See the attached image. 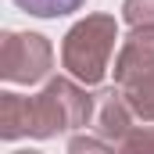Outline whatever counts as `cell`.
<instances>
[{
	"label": "cell",
	"mask_w": 154,
	"mask_h": 154,
	"mask_svg": "<svg viewBox=\"0 0 154 154\" xmlns=\"http://www.w3.org/2000/svg\"><path fill=\"white\" fill-rule=\"evenodd\" d=\"M118 39V22L111 14H86L61 39V65L82 86H97L108 75L111 50Z\"/></svg>",
	"instance_id": "1"
},
{
	"label": "cell",
	"mask_w": 154,
	"mask_h": 154,
	"mask_svg": "<svg viewBox=\"0 0 154 154\" xmlns=\"http://www.w3.org/2000/svg\"><path fill=\"white\" fill-rule=\"evenodd\" d=\"M93 100L86 93V86H79L75 79H47V86L36 97H29V111H32V140H50L57 133H72L82 129L86 122H93Z\"/></svg>",
	"instance_id": "2"
},
{
	"label": "cell",
	"mask_w": 154,
	"mask_h": 154,
	"mask_svg": "<svg viewBox=\"0 0 154 154\" xmlns=\"http://www.w3.org/2000/svg\"><path fill=\"white\" fill-rule=\"evenodd\" d=\"M54 47L39 32H4L0 36V75L7 82L32 86L50 75Z\"/></svg>",
	"instance_id": "3"
},
{
	"label": "cell",
	"mask_w": 154,
	"mask_h": 154,
	"mask_svg": "<svg viewBox=\"0 0 154 154\" xmlns=\"http://www.w3.org/2000/svg\"><path fill=\"white\" fill-rule=\"evenodd\" d=\"M93 97H97L93 100V129H97V136L104 143L115 147V143H122L129 136V129L136 125V115L125 104V93L118 86H108V90H100Z\"/></svg>",
	"instance_id": "4"
},
{
	"label": "cell",
	"mask_w": 154,
	"mask_h": 154,
	"mask_svg": "<svg viewBox=\"0 0 154 154\" xmlns=\"http://www.w3.org/2000/svg\"><path fill=\"white\" fill-rule=\"evenodd\" d=\"M154 72V25H140L122 39L115 57V86H129L140 75Z\"/></svg>",
	"instance_id": "5"
},
{
	"label": "cell",
	"mask_w": 154,
	"mask_h": 154,
	"mask_svg": "<svg viewBox=\"0 0 154 154\" xmlns=\"http://www.w3.org/2000/svg\"><path fill=\"white\" fill-rule=\"evenodd\" d=\"M32 129V111H29V97L4 90L0 93V136L4 140H22Z\"/></svg>",
	"instance_id": "6"
},
{
	"label": "cell",
	"mask_w": 154,
	"mask_h": 154,
	"mask_svg": "<svg viewBox=\"0 0 154 154\" xmlns=\"http://www.w3.org/2000/svg\"><path fill=\"white\" fill-rule=\"evenodd\" d=\"M118 90L125 93V104L133 108V115L140 122H154V72L140 75L129 86H118Z\"/></svg>",
	"instance_id": "7"
},
{
	"label": "cell",
	"mask_w": 154,
	"mask_h": 154,
	"mask_svg": "<svg viewBox=\"0 0 154 154\" xmlns=\"http://www.w3.org/2000/svg\"><path fill=\"white\" fill-rule=\"evenodd\" d=\"M82 4L86 0H14V7H22L36 18H65V14L79 11Z\"/></svg>",
	"instance_id": "8"
},
{
	"label": "cell",
	"mask_w": 154,
	"mask_h": 154,
	"mask_svg": "<svg viewBox=\"0 0 154 154\" xmlns=\"http://www.w3.org/2000/svg\"><path fill=\"white\" fill-rule=\"evenodd\" d=\"M115 154H154V125H133L129 136L115 143Z\"/></svg>",
	"instance_id": "9"
},
{
	"label": "cell",
	"mask_w": 154,
	"mask_h": 154,
	"mask_svg": "<svg viewBox=\"0 0 154 154\" xmlns=\"http://www.w3.org/2000/svg\"><path fill=\"white\" fill-rule=\"evenodd\" d=\"M122 18L140 29V25H154V0H125L122 4Z\"/></svg>",
	"instance_id": "10"
},
{
	"label": "cell",
	"mask_w": 154,
	"mask_h": 154,
	"mask_svg": "<svg viewBox=\"0 0 154 154\" xmlns=\"http://www.w3.org/2000/svg\"><path fill=\"white\" fill-rule=\"evenodd\" d=\"M68 154H115V147L104 143L100 136H72L68 140Z\"/></svg>",
	"instance_id": "11"
},
{
	"label": "cell",
	"mask_w": 154,
	"mask_h": 154,
	"mask_svg": "<svg viewBox=\"0 0 154 154\" xmlns=\"http://www.w3.org/2000/svg\"><path fill=\"white\" fill-rule=\"evenodd\" d=\"M14 154H43V151H32V147H29V151H14Z\"/></svg>",
	"instance_id": "12"
}]
</instances>
